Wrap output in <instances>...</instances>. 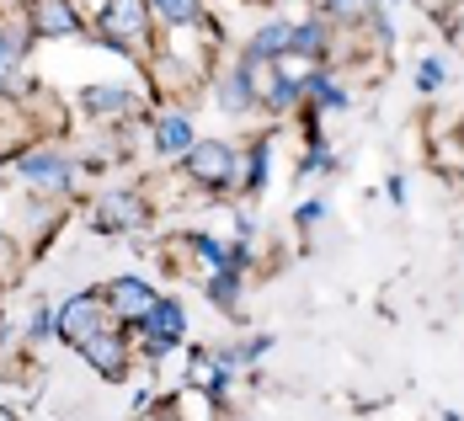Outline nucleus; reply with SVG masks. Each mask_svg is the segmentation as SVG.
<instances>
[{"mask_svg":"<svg viewBox=\"0 0 464 421\" xmlns=\"http://www.w3.org/2000/svg\"><path fill=\"white\" fill-rule=\"evenodd\" d=\"M187 171H192V182H203V187H225L235 177V155L230 144H192L187 149Z\"/></svg>","mask_w":464,"mask_h":421,"instance_id":"1","label":"nucleus"},{"mask_svg":"<svg viewBox=\"0 0 464 421\" xmlns=\"http://www.w3.org/2000/svg\"><path fill=\"white\" fill-rule=\"evenodd\" d=\"M81 352H86V363H92L96 374H107V378H118L129 368V341H118L112 330H92L81 341Z\"/></svg>","mask_w":464,"mask_h":421,"instance_id":"2","label":"nucleus"},{"mask_svg":"<svg viewBox=\"0 0 464 421\" xmlns=\"http://www.w3.org/2000/svg\"><path fill=\"white\" fill-rule=\"evenodd\" d=\"M107 304H112L123 321H144V315L155 310V293H150V282H140V278H118V282H107Z\"/></svg>","mask_w":464,"mask_h":421,"instance_id":"3","label":"nucleus"},{"mask_svg":"<svg viewBox=\"0 0 464 421\" xmlns=\"http://www.w3.org/2000/svg\"><path fill=\"white\" fill-rule=\"evenodd\" d=\"M102 27H107V38H112V43L140 38V33H144V5H140V0H107Z\"/></svg>","mask_w":464,"mask_h":421,"instance_id":"4","label":"nucleus"},{"mask_svg":"<svg viewBox=\"0 0 464 421\" xmlns=\"http://www.w3.org/2000/svg\"><path fill=\"white\" fill-rule=\"evenodd\" d=\"M92 330H96V299H92V293H75V299H70V304L59 310V336L81 347V341H86Z\"/></svg>","mask_w":464,"mask_h":421,"instance_id":"5","label":"nucleus"},{"mask_svg":"<svg viewBox=\"0 0 464 421\" xmlns=\"http://www.w3.org/2000/svg\"><path fill=\"white\" fill-rule=\"evenodd\" d=\"M144 321L155 326V336H150V352H160L166 341H177V336L187 330V315H182V304H177V299H155V310H150Z\"/></svg>","mask_w":464,"mask_h":421,"instance_id":"6","label":"nucleus"},{"mask_svg":"<svg viewBox=\"0 0 464 421\" xmlns=\"http://www.w3.org/2000/svg\"><path fill=\"white\" fill-rule=\"evenodd\" d=\"M22 177H27L33 187H48V192L70 187V166H64L59 155H48V149H38V155H27V160H22Z\"/></svg>","mask_w":464,"mask_h":421,"instance_id":"7","label":"nucleus"},{"mask_svg":"<svg viewBox=\"0 0 464 421\" xmlns=\"http://www.w3.org/2000/svg\"><path fill=\"white\" fill-rule=\"evenodd\" d=\"M96 225H102V230H140L144 225V203L140 197H102Z\"/></svg>","mask_w":464,"mask_h":421,"instance_id":"8","label":"nucleus"},{"mask_svg":"<svg viewBox=\"0 0 464 421\" xmlns=\"http://www.w3.org/2000/svg\"><path fill=\"white\" fill-rule=\"evenodd\" d=\"M33 27H38L44 38H64V33H75L81 22H75V11H70L64 0H33Z\"/></svg>","mask_w":464,"mask_h":421,"instance_id":"9","label":"nucleus"},{"mask_svg":"<svg viewBox=\"0 0 464 421\" xmlns=\"http://www.w3.org/2000/svg\"><path fill=\"white\" fill-rule=\"evenodd\" d=\"M288 48H294V27H288V22H273V27H262V33L251 38V53H246V59H278Z\"/></svg>","mask_w":464,"mask_h":421,"instance_id":"10","label":"nucleus"},{"mask_svg":"<svg viewBox=\"0 0 464 421\" xmlns=\"http://www.w3.org/2000/svg\"><path fill=\"white\" fill-rule=\"evenodd\" d=\"M86 112H134V96L123 86H86Z\"/></svg>","mask_w":464,"mask_h":421,"instance_id":"11","label":"nucleus"},{"mask_svg":"<svg viewBox=\"0 0 464 421\" xmlns=\"http://www.w3.org/2000/svg\"><path fill=\"white\" fill-rule=\"evenodd\" d=\"M155 144H160V155H187L192 149V123L187 118H160Z\"/></svg>","mask_w":464,"mask_h":421,"instance_id":"12","label":"nucleus"},{"mask_svg":"<svg viewBox=\"0 0 464 421\" xmlns=\"http://www.w3.org/2000/svg\"><path fill=\"white\" fill-rule=\"evenodd\" d=\"M251 96H256V86L246 81V70H235L230 81H225V91H219V101H225V112H246Z\"/></svg>","mask_w":464,"mask_h":421,"instance_id":"13","label":"nucleus"},{"mask_svg":"<svg viewBox=\"0 0 464 421\" xmlns=\"http://www.w3.org/2000/svg\"><path fill=\"white\" fill-rule=\"evenodd\" d=\"M325 16L331 22H358V16H373L369 0H325Z\"/></svg>","mask_w":464,"mask_h":421,"instance_id":"14","label":"nucleus"},{"mask_svg":"<svg viewBox=\"0 0 464 421\" xmlns=\"http://www.w3.org/2000/svg\"><path fill=\"white\" fill-rule=\"evenodd\" d=\"M443 81H449V64H443V59H421L417 64V86L421 91H443Z\"/></svg>","mask_w":464,"mask_h":421,"instance_id":"15","label":"nucleus"},{"mask_svg":"<svg viewBox=\"0 0 464 421\" xmlns=\"http://www.w3.org/2000/svg\"><path fill=\"white\" fill-rule=\"evenodd\" d=\"M155 11H160L166 22H198L203 5H198V0H155Z\"/></svg>","mask_w":464,"mask_h":421,"instance_id":"16","label":"nucleus"},{"mask_svg":"<svg viewBox=\"0 0 464 421\" xmlns=\"http://www.w3.org/2000/svg\"><path fill=\"white\" fill-rule=\"evenodd\" d=\"M16 53H22V33L16 27H0V75L16 64Z\"/></svg>","mask_w":464,"mask_h":421,"instance_id":"17","label":"nucleus"},{"mask_svg":"<svg viewBox=\"0 0 464 421\" xmlns=\"http://www.w3.org/2000/svg\"><path fill=\"white\" fill-rule=\"evenodd\" d=\"M11 267H16V245L0 234V278H11Z\"/></svg>","mask_w":464,"mask_h":421,"instance_id":"18","label":"nucleus"},{"mask_svg":"<svg viewBox=\"0 0 464 421\" xmlns=\"http://www.w3.org/2000/svg\"><path fill=\"white\" fill-rule=\"evenodd\" d=\"M321 214H325V203H304V208H299V219H304V225H321Z\"/></svg>","mask_w":464,"mask_h":421,"instance_id":"19","label":"nucleus"},{"mask_svg":"<svg viewBox=\"0 0 464 421\" xmlns=\"http://www.w3.org/2000/svg\"><path fill=\"white\" fill-rule=\"evenodd\" d=\"M48 326H53V315H48V304H44V310H38V315H33V336H44Z\"/></svg>","mask_w":464,"mask_h":421,"instance_id":"20","label":"nucleus"},{"mask_svg":"<svg viewBox=\"0 0 464 421\" xmlns=\"http://www.w3.org/2000/svg\"><path fill=\"white\" fill-rule=\"evenodd\" d=\"M443 421H464V416H459V411H449V416H443Z\"/></svg>","mask_w":464,"mask_h":421,"instance_id":"21","label":"nucleus"},{"mask_svg":"<svg viewBox=\"0 0 464 421\" xmlns=\"http://www.w3.org/2000/svg\"><path fill=\"white\" fill-rule=\"evenodd\" d=\"M0 421H16V416H11V411H0Z\"/></svg>","mask_w":464,"mask_h":421,"instance_id":"22","label":"nucleus"}]
</instances>
